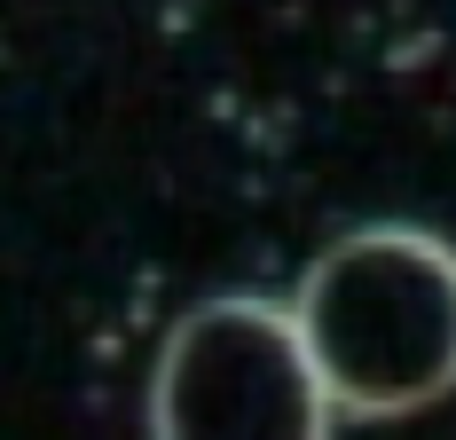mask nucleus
<instances>
[{"label":"nucleus","mask_w":456,"mask_h":440,"mask_svg":"<svg viewBox=\"0 0 456 440\" xmlns=\"http://www.w3.org/2000/svg\"><path fill=\"white\" fill-rule=\"evenodd\" d=\"M291 314L338 417H417L456 394V244L441 228H346L307 260Z\"/></svg>","instance_id":"1"},{"label":"nucleus","mask_w":456,"mask_h":440,"mask_svg":"<svg viewBox=\"0 0 456 440\" xmlns=\"http://www.w3.org/2000/svg\"><path fill=\"white\" fill-rule=\"evenodd\" d=\"M322 386L291 299L221 291L166 330L150 370V440H330Z\"/></svg>","instance_id":"2"}]
</instances>
